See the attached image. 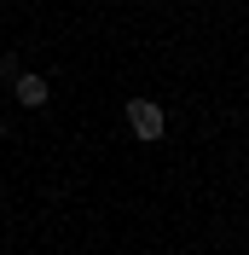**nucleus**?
<instances>
[{
	"label": "nucleus",
	"instance_id": "7ed1b4c3",
	"mask_svg": "<svg viewBox=\"0 0 249 255\" xmlns=\"http://www.w3.org/2000/svg\"><path fill=\"white\" fill-rule=\"evenodd\" d=\"M0 139H6V122H0Z\"/></svg>",
	"mask_w": 249,
	"mask_h": 255
},
{
	"label": "nucleus",
	"instance_id": "f03ea898",
	"mask_svg": "<svg viewBox=\"0 0 249 255\" xmlns=\"http://www.w3.org/2000/svg\"><path fill=\"white\" fill-rule=\"evenodd\" d=\"M12 93H17V105H23V111H41V105H47V76H29V70H17Z\"/></svg>",
	"mask_w": 249,
	"mask_h": 255
},
{
	"label": "nucleus",
	"instance_id": "f257e3e1",
	"mask_svg": "<svg viewBox=\"0 0 249 255\" xmlns=\"http://www.w3.org/2000/svg\"><path fill=\"white\" fill-rule=\"evenodd\" d=\"M127 128H133L145 145L162 139V128H168V122H162V105H151V99H133V105H127Z\"/></svg>",
	"mask_w": 249,
	"mask_h": 255
}]
</instances>
